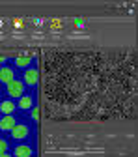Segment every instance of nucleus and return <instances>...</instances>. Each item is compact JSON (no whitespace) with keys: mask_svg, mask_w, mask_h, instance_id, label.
I'll list each match as a JSON object with an SVG mask.
<instances>
[{"mask_svg":"<svg viewBox=\"0 0 138 157\" xmlns=\"http://www.w3.org/2000/svg\"><path fill=\"white\" fill-rule=\"evenodd\" d=\"M9 133H11V139H13V140H24L26 136L30 135V127L24 125V124H15V125L9 129Z\"/></svg>","mask_w":138,"mask_h":157,"instance_id":"3","label":"nucleus"},{"mask_svg":"<svg viewBox=\"0 0 138 157\" xmlns=\"http://www.w3.org/2000/svg\"><path fill=\"white\" fill-rule=\"evenodd\" d=\"M30 64H32V56H19V58H15V66L17 67H23V71L28 69Z\"/></svg>","mask_w":138,"mask_h":157,"instance_id":"10","label":"nucleus"},{"mask_svg":"<svg viewBox=\"0 0 138 157\" xmlns=\"http://www.w3.org/2000/svg\"><path fill=\"white\" fill-rule=\"evenodd\" d=\"M8 148H9V144H8L6 140H2V139H0V155H2V153H6V151H8Z\"/></svg>","mask_w":138,"mask_h":157,"instance_id":"11","label":"nucleus"},{"mask_svg":"<svg viewBox=\"0 0 138 157\" xmlns=\"http://www.w3.org/2000/svg\"><path fill=\"white\" fill-rule=\"evenodd\" d=\"M13 125H15V116L13 114H6L2 120H0V129L2 131H9Z\"/></svg>","mask_w":138,"mask_h":157,"instance_id":"8","label":"nucleus"},{"mask_svg":"<svg viewBox=\"0 0 138 157\" xmlns=\"http://www.w3.org/2000/svg\"><path fill=\"white\" fill-rule=\"evenodd\" d=\"M15 109H17V105H15L11 99H4L2 103H0V112H2L4 116H6V114H13Z\"/></svg>","mask_w":138,"mask_h":157,"instance_id":"9","label":"nucleus"},{"mask_svg":"<svg viewBox=\"0 0 138 157\" xmlns=\"http://www.w3.org/2000/svg\"><path fill=\"white\" fill-rule=\"evenodd\" d=\"M6 62H8V58H6V56H0V66H4Z\"/></svg>","mask_w":138,"mask_h":157,"instance_id":"13","label":"nucleus"},{"mask_svg":"<svg viewBox=\"0 0 138 157\" xmlns=\"http://www.w3.org/2000/svg\"><path fill=\"white\" fill-rule=\"evenodd\" d=\"M39 77L52 120L90 122L136 114L134 51H52Z\"/></svg>","mask_w":138,"mask_h":157,"instance_id":"1","label":"nucleus"},{"mask_svg":"<svg viewBox=\"0 0 138 157\" xmlns=\"http://www.w3.org/2000/svg\"><path fill=\"white\" fill-rule=\"evenodd\" d=\"M13 78H15V71L9 66H2V67H0V82L8 84L9 81H13Z\"/></svg>","mask_w":138,"mask_h":157,"instance_id":"6","label":"nucleus"},{"mask_svg":"<svg viewBox=\"0 0 138 157\" xmlns=\"http://www.w3.org/2000/svg\"><path fill=\"white\" fill-rule=\"evenodd\" d=\"M13 155H15V157H32V155H34V150H32V146H28V144H19V146H15Z\"/></svg>","mask_w":138,"mask_h":157,"instance_id":"5","label":"nucleus"},{"mask_svg":"<svg viewBox=\"0 0 138 157\" xmlns=\"http://www.w3.org/2000/svg\"><path fill=\"white\" fill-rule=\"evenodd\" d=\"M24 82L23 81H17V78H13V81H9L6 84V90H8V95L9 97H15V99H19V97L24 95Z\"/></svg>","mask_w":138,"mask_h":157,"instance_id":"2","label":"nucleus"},{"mask_svg":"<svg viewBox=\"0 0 138 157\" xmlns=\"http://www.w3.org/2000/svg\"><path fill=\"white\" fill-rule=\"evenodd\" d=\"M30 116H32V120L37 122V120H39V107H32V114H30Z\"/></svg>","mask_w":138,"mask_h":157,"instance_id":"12","label":"nucleus"},{"mask_svg":"<svg viewBox=\"0 0 138 157\" xmlns=\"http://www.w3.org/2000/svg\"><path fill=\"white\" fill-rule=\"evenodd\" d=\"M17 107L21 109V110H28V109H32V107H34V97H32V95H23V97H19Z\"/></svg>","mask_w":138,"mask_h":157,"instance_id":"7","label":"nucleus"},{"mask_svg":"<svg viewBox=\"0 0 138 157\" xmlns=\"http://www.w3.org/2000/svg\"><path fill=\"white\" fill-rule=\"evenodd\" d=\"M0 157H11V155H8V153H2V155H0Z\"/></svg>","mask_w":138,"mask_h":157,"instance_id":"14","label":"nucleus"},{"mask_svg":"<svg viewBox=\"0 0 138 157\" xmlns=\"http://www.w3.org/2000/svg\"><path fill=\"white\" fill-rule=\"evenodd\" d=\"M23 82H24V86H35L39 82V69H35V67L24 69V73H23Z\"/></svg>","mask_w":138,"mask_h":157,"instance_id":"4","label":"nucleus"}]
</instances>
